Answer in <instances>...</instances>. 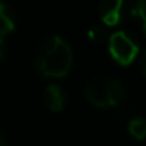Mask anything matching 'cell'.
<instances>
[{
  "mask_svg": "<svg viewBox=\"0 0 146 146\" xmlns=\"http://www.w3.org/2000/svg\"><path fill=\"white\" fill-rule=\"evenodd\" d=\"M14 30V14L7 3L0 2V38Z\"/></svg>",
  "mask_w": 146,
  "mask_h": 146,
  "instance_id": "cell-6",
  "label": "cell"
},
{
  "mask_svg": "<svg viewBox=\"0 0 146 146\" xmlns=\"http://www.w3.org/2000/svg\"><path fill=\"white\" fill-rule=\"evenodd\" d=\"M42 101L50 111H60L64 105V91L58 85H49L42 94Z\"/></svg>",
  "mask_w": 146,
  "mask_h": 146,
  "instance_id": "cell-5",
  "label": "cell"
},
{
  "mask_svg": "<svg viewBox=\"0 0 146 146\" xmlns=\"http://www.w3.org/2000/svg\"><path fill=\"white\" fill-rule=\"evenodd\" d=\"M0 146H5V138L2 135V132H0Z\"/></svg>",
  "mask_w": 146,
  "mask_h": 146,
  "instance_id": "cell-12",
  "label": "cell"
},
{
  "mask_svg": "<svg viewBox=\"0 0 146 146\" xmlns=\"http://www.w3.org/2000/svg\"><path fill=\"white\" fill-rule=\"evenodd\" d=\"M72 64V50L60 36H49L41 44L36 55L39 72L47 77H64Z\"/></svg>",
  "mask_w": 146,
  "mask_h": 146,
  "instance_id": "cell-1",
  "label": "cell"
},
{
  "mask_svg": "<svg viewBox=\"0 0 146 146\" xmlns=\"http://www.w3.org/2000/svg\"><path fill=\"white\" fill-rule=\"evenodd\" d=\"M141 21H143V32H145V35H146V16L143 17Z\"/></svg>",
  "mask_w": 146,
  "mask_h": 146,
  "instance_id": "cell-13",
  "label": "cell"
},
{
  "mask_svg": "<svg viewBox=\"0 0 146 146\" xmlns=\"http://www.w3.org/2000/svg\"><path fill=\"white\" fill-rule=\"evenodd\" d=\"M5 50H7L5 49V41H3V38H0V60L5 57Z\"/></svg>",
  "mask_w": 146,
  "mask_h": 146,
  "instance_id": "cell-10",
  "label": "cell"
},
{
  "mask_svg": "<svg viewBox=\"0 0 146 146\" xmlns=\"http://www.w3.org/2000/svg\"><path fill=\"white\" fill-rule=\"evenodd\" d=\"M88 36H90V39H91L93 42H105L108 39V36H107V32H105L102 27H93L91 30L88 32Z\"/></svg>",
  "mask_w": 146,
  "mask_h": 146,
  "instance_id": "cell-9",
  "label": "cell"
},
{
  "mask_svg": "<svg viewBox=\"0 0 146 146\" xmlns=\"http://www.w3.org/2000/svg\"><path fill=\"white\" fill-rule=\"evenodd\" d=\"M141 71H143V76L146 77V52L143 54V57H141Z\"/></svg>",
  "mask_w": 146,
  "mask_h": 146,
  "instance_id": "cell-11",
  "label": "cell"
},
{
  "mask_svg": "<svg viewBox=\"0 0 146 146\" xmlns=\"http://www.w3.org/2000/svg\"><path fill=\"white\" fill-rule=\"evenodd\" d=\"M129 133L137 140H145L146 138V119L145 118H133L130 119L129 126Z\"/></svg>",
  "mask_w": 146,
  "mask_h": 146,
  "instance_id": "cell-7",
  "label": "cell"
},
{
  "mask_svg": "<svg viewBox=\"0 0 146 146\" xmlns=\"http://www.w3.org/2000/svg\"><path fill=\"white\" fill-rule=\"evenodd\" d=\"M85 93L88 101L99 108L116 107L124 94L121 83L107 76H99L91 79L86 85Z\"/></svg>",
  "mask_w": 146,
  "mask_h": 146,
  "instance_id": "cell-2",
  "label": "cell"
},
{
  "mask_svg": "<svg viewBox=\"0 0 146 146\" xmlns=\"http://www.w3.org/2000/svg\"><path fill=\"white\" fill-rule=\"evenodd\" d=\"M108 50L116 63L127 66L138 55V46L137 42L124 32H115L108 36Z\"/></svg>",
  "mask_w": 146,
  "mask_h": 146,
  "instance_id": "cell-3",
  "label": "cell"
},
{
  "mask_svg": "<svg viewBox=\"0 0 146 146\" xmlns=\"http://www.w3.org/2000/svg\"><path fill=\"white\" fill-rule=\"evenodd\" d=\"M130 16L135 19H143L146 16V0H133L130 7Z\"/></svg>",
  "mask_w": 146,
  "mask_h": 146,
  "instance_id": "cell-8",
  "label": "cell"
},
{
  "mask_svg": "<svg viewBox=\"0 0 146 146\" xmlns=\"http://www.w3.org/2000/svg\"><path fill=\"white\" fill-rule=\"evenodd\" d=\"M123 0H101L99 14L105 25L115 27L123 21Z\"/></svg>",
  "mask_w": 146,
  "mask_h": 146,
  "instance_id": "cell-4",
  "label": "cell"
}]
</instances>
